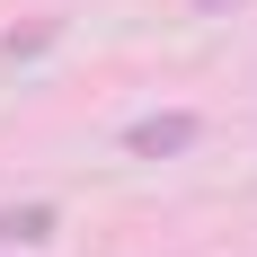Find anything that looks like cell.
<instances>
[{"label":"cell","instance_id":"obj_1","mask_svg":"<svg viewBox=\"0 0 257 257\" xmlns=\"http://www.w3.org/2000/svg\"><path fill=\"white\" fill-rule=\"evenodd\" d=\"M195 142H204V115H195V106H160V115H133L124 124L133 160H178V151H195Z\"/></svg>","mask_w":257,"mask_h":257},{"label":"cell","instance_id":"obj_2","mask_svg":"<svg viewBox=\"0 0 257 257\" xmlns=\"http://www.w3.org/2000/svg\"><path fill=\"white\" fill-rule=\"evenodd\" d=\"M53 231H62L53 204H0V248H45Z\"/></svg>","mask_w":257,"mask_h":257},{"label":"cell","instance_id":"obj_3","mask_svg":"<svg viewBox=\"0 0 257 257\" xmlns=\"http://www.w3.org/2000/svg\"><path fill=\"white\" fill-rule=\"evenodd\" d=\"M204 9H222V0H204Z\"/></svg>","mask_w":257,"mask_h":257}]
</instances>
